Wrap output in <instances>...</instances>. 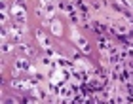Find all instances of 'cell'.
<instances>
[{
	"label": "cell",
	"mask_w": 133,
	"mask_h": 104,
	"mask_svg": "<svg viewBox=\"0 0 133 104\" xmlns=\"http://www.w3.org/2000/svg\"><path fill=\"white\" fill-rule=\"evenodd\" d=\"M51 28H53V34H61V25L59 23H53Z\"/></svg>",
	"instance_id": "1"
},
{
	"label": "cell",
	"mask_w": 133,
	"mask_h": 104,
	"mask_svg": "<svg viewBox=\"0 0 133 104\" xmlns=\"http://www.w3.org/2000/svg\"><path fill=\"white\" fill-rule=\"evenodd\" d=\"M38 40H40V42H42V44H44V46L48 47V40H46V36H44V34H42V32H38Z\"/></svg>",
	"instance_id": "2"
}]
</instances>
